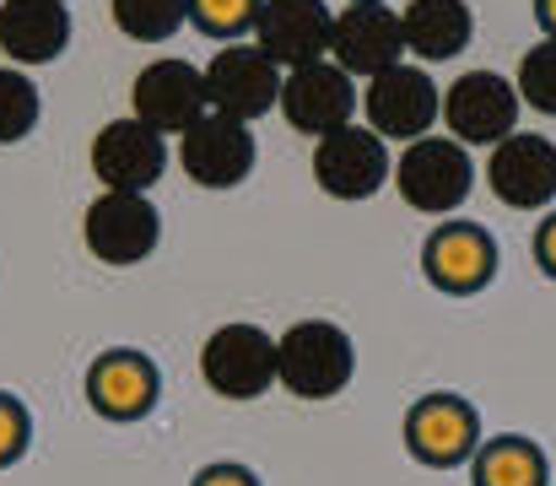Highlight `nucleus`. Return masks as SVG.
<instances>
[{
  "label": "nucleus",
  "instance_id": "1",
  "mask_svg": "<svg viewBox=\"0 0 556 486\" xmlns=\"http://www.w3.org/2000/svg\"><path fill=\"white\" fill-rule=\"evenodd\" d=\"M357 373V346L336 320H298L276 335V384L298 400H336Z\"/></svg>",
  "mask_w": 556,
  "mask_h": 486
},
{
  "label": "nucleus",
  "instance_id": "2",
  "mask_svg": "<svg viewBox=\"0 0 556 486\" xmlns=\"http://www.w3.org/2000/svg\"><path fill=\"white\" fill-rule=\"evenodd\" d=\"M394 184H400V200L410 211H427V216H448L470 200L476 189V162L470 147H459L454 136H421L410 141L400 162H394Z\"/></svg>",
  "mask_w": 556,
  "mask_h": 486
},
{
  "label": "nucleus",
  "instance_id": "3",
  "mask_svg": "<svg viewBox=\"0 0 556 486\" xmlns=\"http://www.w3.org/2000/svg\"><path fill=\"white\" fill-rule=\"evenodd\" d=\"M200 378L222 400H260L276 384V340L249 320L222 324L200 346Z\"/></svg>",
  "mask_w": 556,
  "mask_h": 486
},
{
  "label": "nucleus",
  "instance_id": "4",
  "mask_svg": "<svg viewBox=\"0 0 556 486\" xmlns=\"http://www.w3.org/2000/svg\"><path fill=\"white\" fill-rule=\"evenodd\" d=\"M81 238H87V254L103 265H141L163 244V216L147 195L103 189L81 216Z\"/></svg>",
  "mask_w": 556,
  "mask_h": 486
},
{
  "label": "nucleus",
  "instance_id": "5",
  "mask_svg": "<svg viewBox=\"0 0 556 486\" xmlns=\"http://www.w3.org/2000/svg\"><path fill=\"white\" fill-rule=\"evenodd\" d=\"M281 82H287V71L260 43H222L205 65L211 114H227V120H243V125L270 114V103H281Z\"/></svg>",
  "mask_w": 556,
  "mask_h": 486
},
{
  "label": "nucleus",
  "instance_id": "6",
  "mask_svg": "<svg viewBox=\"0 0 556 486\" xmlns=\"http://www.w3.org/2000/svg\"><path fill=\"white\" fill-rule=\"evenodd\" d=\"M519 87L497 71H465L443 92V125L459 147H503L519 130Z\"/></svg>",
  "mask_w": 556,
  "mask_h": 486
},
{
  "label": "nucleus",
  "instance_id": "7",
  "mask_svg": "<svg viewBox=\"0 0 556 486\" xmlns=\"http://www.w3.org/2000/svg\"><path fill=\"white\" fill-rule=\"evenodd\" d=\"M314 178L336 200H372L394 178L389 141L368 125H346V130H336L314 147Z\"/></svg>",
  "mask_w": 556,
  "mask_h": 486
},
{
  "label": "nucleus",
  "instance_id": "8",
  "mask_svg": "<svg viewBox=\"0 0 556 486\" xmlns=\"http://www.w3.org/2000/svg\"><path fill=\"white\" fill-rule=\"evenodd\" d=\"M443 114V92L421 65H394L383 76L368 82V130H378L383 141H421L432 136Z\"/></svg>",
  "mask_w": 556,
  "mask_h": 486
},
{
  "label": "nucleus",
  "instance_id": "9",
  "mask_svg": "<svg viewBox=\"0 0 556 486\" xmlns=\"http://www.w3.org/2000/svg\"><path fill=\"white\" fill-rule=\"evenodd\" d=\"M276 109L287 114V125H292L298 136H319V141H325V136H336V130L352 125L357 87H352V76H346L336 60H314V65L287 71Z\"/></svg>",
  "mask_w": 556,
  "mask_h": 486
},
{
  "label": "nucleus",
  "instance_id": "10",
  "mask_svg": "<svg viewBox=\"0 0 556 486\" xmlns=\"http://www.w3.org/2000/svg\"><path fill=\"white\" fill-rule=\"evenodd\" d=\"M421 276L438 292H481L497 276V244L481 222L443 216L421 244Z\"/></svg>",
  "mask_w": 556,
  "mask_h": 486
},
{
  "label": "nucleus",
  "instance_id": "11",
  "mask_svg": "<svg viewBox=\"0 0 556 486\" xmlns=\"http://www.w3.org/2000/svg\"><path fill=\"white\" fill-rule=\"evenodd\" d=\"M405 449L421 460V465H465L476 449H481V416L465 395H421L410 411H405Z\"/></svg>",
  "mask_w": 556,
  "mask_h": 486
},
{
  "label": "nucleus",
  "instance_id": "12",
  "mask_svg": "<svg viewBox=\"0 0 556 486\" xmlns=\"http://www.w3.org/2000/svg\"><path fill=\"white\" fill-rule=\"evenodd\" d=\"M405 54V27L400 11L389 0H352L346 11H336V38H330V60L346 76H383L394 71Z\"/></svg>",
  "mask_w": 556,
  "mask_h": 486
},
{
  "label": "nucleus",
  "instance_id": "13",
  "mask_svg": "<svg viewBox=\"0 0 556 486\" xmlns=\"http://www.w3.org/2000/svg\"><path fill=\"white\" fill-rule=\"evenodd\" d=\"M130 103H136V120L163 130V136H185L194 130L205 114H211V98H205V71H194L189 60H152L136 87H130Z\"/></svg>",
  "mask_w": 556,
  "mask_h": 486
},
{
  "label": "nucleus",
  "instance_id": "14",
  "mask_svg": "<svg viewBox=\"0 0 556 486\" xmlns=\"http://www.w3.org/2000/svg\"><path fill=\"white\" fill-rule=\"evenodd\" d=\"M92 173L109 184V189H125V195H147L163 173H168V136L141 125L136 114L130 120H109L92 141Z\"/></svg>",
  "mask_w": 556,
  "mask_h": 486
},
{
  "label": "nucleus",
  "instance_id": "15",
  "mask_svg": "<svg viewBox=\"0 0 556 486\" xmlns=\"http://www.w3.org/2000/svg\"><path fill=\"white\" fill-rule=\"evenodd\" d=\"M330 38H336V11L325 0H265L260 5L254 43L281 71H298V65L325 60L330 54Z\"/></svg>",
  "mask_w": 556,
  "mask_h": 486
},
{
  "label": "nucleus",
  "instance_id": "16",
  "mask_svg": "<svg viewBox=\"0 0 556 486\" xmlns=\"http://www.w3.org/2000/svg\"><path fill=\"white\" fill-rule=\"evenodd\" d=\"M179 162L200 189H238L254 173V130L227 114H205L179 136Z\"/></svg>",
  "mask_w": 556,
  "mask_h": 486
},
{
  "label": "nucleus",
  "instance_id": "17",
  "mask_svg": "<svg viewBox=\"0 0 556 486\" xmlns=\"http://www.w3.org/2000/svg\"><path fill=\"white\" fill-rule=\"evenodd\" d=\"M486 184L514 211H541L556 200V147L535 130H514L486 158Z\"/></svg>",
  "mask_w": 556,
  "mask_h": 486
},
{
  "label": "nucleus",
  "instance_id": "18",
  "mask_svg": "<svg viewBox=\"0 0 556 486\" xmlns=\"http://www.w3.org/2000/svg\"><path fill=\"white\" fill-rule=\"evenodd\" d=\"M163 395V373L147 351H130V346H114L103 351L92 367H87V400L98 416H114V422H136L157 406Z\"/></svg>",
  "mask_w": 556,
  "mask_h": 486
},
{
  "label": "nucleus",
  "instance_id": "19",
  "mask_svg": "<svg viewBox=\"0 0 556 486\" xmlns=\"http://www.w3.org/2000/svg\"><path fill=\"white\" fill-rule=\"evenodd\" d=\"M71 43L65 0H5L0 5V49L11 65H49Z\"/></svg>",
  "mask_w": 556,
  "mask_h": 486
},
{
  "label": "nucleus",
  "instance_id": "20",
  "mask_svg": "<svg viewBox=\"0 0 556 486\" xmlns=\"http://www.w3.org/2000/svg\"><path fill=\"white\" fill-rule=\"evenodd\" d=\"M400 27H405V49L416 60H454L465 54L470 33H476V16L465 0H410L400 11Z\"/></svg>",
  "mask_w": 556,
  "mask_h": 486
},
{
  "label": "nucleus",
  "instance_id": "21",
  "mask_svg": "<svg viewBox=\"0 0 556 486\" xmlns=\"http://www.w3.org/2000/svg\"><path fill=\"white\" fill-rule=\"evenodd\" d=\"M546 482H552V465H546V449L535 438L497 433V438H481V449L470 454V486H546Z\"/></svg>",
  "mask_w": 556,
  "mask_h": 486
},
{
  "label": "nucleus",
  "instance_id": "22",
  "mask_svg": "<svg viewBox=\"0 0 556 486\" xmlns=\"http://www.w3.org/2000/svg\"><path fill=\"white\" fill-rule=\"evenodd\" d=\"M114 11V27L136 43H163L185 27L189 0H109Z\"/></svg>",
  "mask_w": 556,
  "mask_h": 486
},
{
  "label": "nucleus",
  "instance_id": "23",
  "mask_svg": "<svg viewBox=\"0 0 556 486\" xmlns=\"http://www.w3.org/2000/svg\"><path fill=\"white\" fill-rule=\"evenodd\" d=\"M38 114H43V98H38L33 76L22 65H0V147L27 141Z\"/></svg>",
  "mask_w": 556,
  "mask_h": 486
},
{
  "label": "nucleus",
  "instance_id": "24",
  "mask_svg": "<svg viewBox=\"0 0 556 486\" xmlns=\"http://www.w3.org/2000/svg\"><path fill=\"white\" fill-rule=\"evenodd\" d=\"M514 87H519V103H530L535 114L556 120V38H541L535 49H525Z\"/></svg>",
  "mask_w": 556,
  "mask_h": 486
},
{
  "label": "nucleus",
  "instance_id": "25",
  "mask_svg": "<svg viewBox=\"0 0 556 486\" xmlns=\"http://www.w3.org/2000/svg\"><path fill=\"white\" fill-rule=\"evenodd\" d=\"M260 5L265 0H189V22L200 27V33H211V38H243V33H254V22H260Z\"/></svg>",
  "mask_w": 556,
  "mask_h": 486
},
{
  "label": "nucleus",
  "instance_id": "26",
  "mask_svg": "<svg viewBox=\"0 0 556 486\" xmlns=\"http://www.w3.org/2000/svg\"><path fill=\"white\" fill-rule=\"evenodd\" d=\"M27 438H33V416H27V406H22L16 395L0 389V465L22 460V454H27Z\"/></svg>",
  "mask_w": 556,
  "mask_h": 486
},
{
  "label": "nucleus",
  "instance_id": "27",
  "mask_svg": "<svg viewBox=\"0 0 556 486\" xmlns=\"http://www.w3.org/2000/svg\"><path fill=\"white\" fill-rule=\"evenodd\" d=\"M189 486H260V476L243 471V465H205Z\"/></svg>",
  "mask_w": 556,
  "mask_h": 486
},
{
  "label": "nucleus",
  "instance_id": "28",
  "mask_svg": "<svg viewBox=\"0 0 556 486\" xmlns=\"http://www.w3.org/2000/svg\"><path fill=\"white\" fill-rule=\"evenodd\" d=\"M535 265H541V271L556 282V211L541 222V227H535Z\"/></svg>",
  "mask_w": 556,
  "mask_h": 486
},
{
  "label": "nucleus",
  "instance_id": "29",
  "mask_svg": "<svg viewBox=\"0 0 556 486\" xmlns=\"http://www.w3.org/2000/svg\"><path fill=\"white\" fill-rule=\"evenodd\" d=\"M535 22L546 38H556V0H535Z\"/></svg>",
  "mask_w": 556,
  "mask_h": 486
}]
</instances>
